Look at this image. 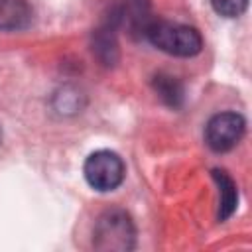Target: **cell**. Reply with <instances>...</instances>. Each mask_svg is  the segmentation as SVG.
<instances>
[{
  "mask_svg": "<svg viewBox=\"0 0 252 252\" xmlns=\"http://www.w3.org/2000/svg\"><path fill=\"white\" fill-rule=\"evenodd\" d=\"M150 0H122L112 22L124 26L132 35H146V30L152 22Z\"/></svg>",
  "mask_w": 252,
  "mask_h": 252,
  "instance_id": "5b68a950",
  "label": "cell"
},
{
  "mask_svg": "<svg viewBox=\"0 0 252 252\" xmlns=\"http://www.w3.org/2000/svg\"><path fill=\"white\" fill-rule=\"evenodd\" d=\"M146 37L159 51L175 57H193L203 47V37L197 28L167 20H152Z\"/></svg>",
  "mask_w": 252,
  "mask_h": 252,
  "instance_id": "6da1fadb",
  "label": "cell"
},
{
  "mask_svg": "<svg viewBox=\"0 0 252 252\" xmlns=\"http://www.w3.org/2000/svg\"><path fill=\"white\" fill-rule=\"evenodd\" d=\"M211 6L224 18H236L246 10L248 0H211Z\"/></svg>",
  "mask_w": 252,
  "mask_h": 252,
  "instance_id": "30bf717a",
  "label": "cell"
},
{
  "mask_svg": "<svg viewBox=\"0 0 252 252\" xmlns=\"http://www.w3.org/2000/svg\"><path fill=\"white\" fill-rule=\"evenodd\" d=\"M154 89H156L158 96L169 106H179L183 100V87L179 85V81L175 77L158 75L154 79Z\"/></svg>",
  "mask_w": 252,
  "mask_h": 252,
  "instance_id": "9c48e42d",
  "label": "cell"
},
{
  "mask_svg": "<svg viewBox=\"0 0 252 252\" xmlns=\"http://www.w3.org/2000/svg\"><path fill=\"white\" fill-rule=\"evenodd\" d=\"M213 179L219 185V193H220V201H219V220H226L238 205V189L236 183L230 179V175L222 169H213Z\"/></svg>",
  "mask_w": 252,
  "mask_h": 252,
  "instance_id": "52a82bcc",
  "label": "cell"
},
{
  "mask_svg": "<svg viewBox=\"0 0 252 252\" xmlns=\"http://www.w3.org/2000/svg\"><path fill=\"white\" fill-rule=\"evenodd\" d=\"M94 53L104 65H112L118 59V43L114 35V26H106L102 30H96L94 33Z\"/></svg>",
  "mask_w": 252,
  "mask_h": 252,
  "instance_id": "ba28073f",
  "label": "cell"
},
{
  "mask_svg": "<svg viewBox=\"0 0 252 252\" xmlns=\"http://www.w3.org/2000/svg\"><path fill=\"white\" fill-rule=\"evenodd\" d=\"M32 8L26 0H0V32H18L30 26Z\"/></svg>",
  "mask_w": 252,
  "mask_h": 252,
  "instance_id": "8992f818",
  "label": "cell"
},
{
  "mask_svg": "<svg viewBox=\"0 0 252 252\" xmlns=\"http://www.w3.org/2000/svg\"><path fill=\"white\" fill-rule=\"evenodd\" d=\"M83 175L94 191L106 193V191H114L124 181L126 167L116 152L96 150L85 159Z\"/></svg>",
  "mask_w": 252,
  "mask_h": 252,
  "instance_id": "3957f363",
  "label": "cell"
},
{
  "mask_svg": "<svg viewBox=\"0 0 252 252\" xmlns=\"http://www.w3.org/2000/svg\"><path fill=\"white\" fill-rule=\"evenodd\" d=\"M246 130V122L238 112H219L205 126V142L213 152L232 150Z\"/></svg>",
  "mask_w": 252,
  "mask_h": 252,
  "instance_id": "277c9868",
  "label": "cell"
},
{
  "mask_svg": "<svg viewBox=\"0 0 252 252\" xmlns=\"http://www.w3.org/2000/svg\"><path fill=\"white\" fill-rule=\"evenodd\" d=\"M136 244V228L130 215L122 209L104 211L93 230V246L100 252H126Z\"/></svg>",
  "mask_w": 252,
  "mask_h": 252,
  "instance_id": "7a4b0ae2",
  "label": "cell"
}]
</instances>
